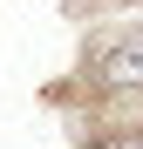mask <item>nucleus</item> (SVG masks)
I'll list each match as a JSON object with an SVG mask.
<instances>
[{"label": "nucleus", "mask_w": 143, "mask_h": 149, "mask_svg": "<svg viewBox=\"0 0 143 149\" xmlns=\"http://www.w3.org/2000/svg\"><path fill=\"white\" fill-rule=\"evenodd\" d=\"M102 74H109L116 88H143V41H130V47H116Z\"/></svg>", "instance_id": "1"}]
</instances>
